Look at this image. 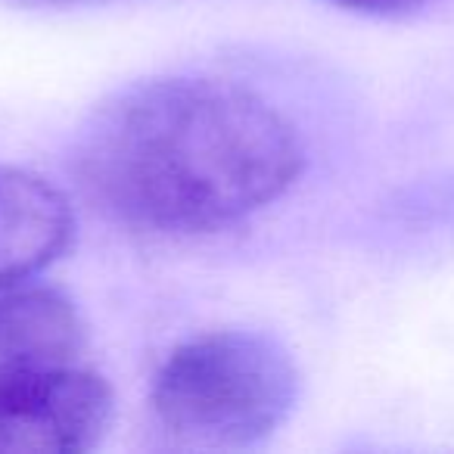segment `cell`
Instances as JSON below:
<instances>
[{"mask_svg": "<svg viewBox=\"0 0 454 454\" xmlns=\"http://www.w3.org/2000/svg\"><path fill=\"white\" fill-rule=\"evenodd\" d=\"M82 190L115 221L206 234L299 181V134L265 97L221 78H150L90 113L75 140Z\"/></svg>", "mask_w": 454, "mask_h": 454, "instance_id": "cell-1", "label": "cell"}, {"mask_svg": "<svg viewBox=\"0 0 454 454\" xmlns=\"http://www.w3.org/2000/svg\"><path fill=\"white\" fill-rule=\"evenodd\" d=\"M296 398V361L259 330H208L181 342L150 392L162 429L190 448L259 445L284 427Z\"/></svg>", "mask_w": 454, "mask_h": 454, "instance_id": "cell-2", "label": "cell"}, {"mask_svg": "<svg viewBox=\"0 0 454 454\" xmlns=\"http://www.w3.org/2000/svg\"><path fill=\"white\" fill-rule=\"evenodd\" d=\"M113 423V389L88 367L0 383V454H82Z\"/></svg>", "mask_w": 454, "mask_h": 454, "instance_id": "cell-3", "label": "cell"}, {"mask_svg": "<svg viewBox=\"0 0 454 454\" xmlns=\"http://www.w3.org/2000/svg\"><path fill=\"white\" fill-rule=\"evenodd\" d=\"M75 215L63 190L0 162V293L26 284L69 249Z\"/></svg>", "mask_w": 454, "mask_h": 454, "instance_id": "cell-4", "label": "cell"}, {"mask_svg": "<svg viewBox=\"0 0 454 454\" xmlns=\"http://www.w3.org/2000/svg\"><path fill=\"white\" fill-rule=\"evenodd\" d=\"M88 324L66 293L51 286L4 290L0 296V383L75 367Z\"/></svg>", "mask_w": 454, "mask_h": 454, "instance_id": "cell-5", "label": "cell"}, {"mask_svg": "<svg viewBox=\"0 0 454 454\" xmlns=\"http://www.w3.org/2000/svg\"><path fill=\"white\" fill-rule=\"evenodd\" d=\"M336 4H346L355 10H395V7H408L414 0H336Z\"/></svg>", "mask_w": 454, "mask_h": 454, "instance_id": "cell-6", "label": "cell"}]
</instances>
